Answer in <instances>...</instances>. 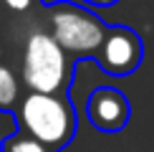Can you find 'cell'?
<instances>
[{
  "mask_svg": "<svg viewBox=\"0 0 154 152\" xmlns=\"http://www.w3.org/2000/svg\"><path fill=\"white\" fill-rule=\"evenodd\" d=\"M18 124L20 132L58 152L76 135V112L71 101L58 94L30 91L18 106Z\"/></svg>",
  "mask_w": 154,
  "mask_h": 152,
  "instance_id": "cell-1",
  "label": "cell"
},
{
  "mask_svg": "<svg viewBox=\"0 0 154 152\" xmlns=\"http://www.w3.org/2000/svg\"><path fill=\"white\" fill-rule=\"evenodd\" d=\"M23 81L30 91L41 94H58L68 81L66 51L46 30H35L25 41Z\"/></svg>",
  "mask_w": 154,
  "mask_h": 152,
  "instance_id": "cell-2",
  "label": "cell"
},
{
  "mask_svg": "<svg viewBox=\"0 0 154 152\" xmlns=\"http://www.w3.org/2000/svg\"><path fill=\"white\" fill-rule=\"evenodd\" d=\"M106 25L101 18L73 3H58L51 8V36L56 43L76 56H96L106 38Z\"/></svg>",
  "mask_w": 154,
  "mask_h": 152,
  "instance_id": "cell-3",
  "label": "cell"
},
{
  "mask_svg": "<svg viewBox=\"0 0 154 152\" xmlns=\"http://www.w3.org/2000/svg\"><path fill=\"white\" fill-rule=\"evenodd\" d=\"M142 38L137 30L126 25H111L106 30V38L99 48V63L106 74L111 76H126L134 74L142 63Z\"/></svg>",
  "mask_w": 154,
  "mask_h": 152,
  "instance_id": "cell-4",
  "label": "cell"
},
{
  "mask_svg": "<svg viewBox=\"0 0 154 152\" xmlns=\"http://www.w3.org/2000/svg\"><path fill=\"white\" fill-rule=\"evenodd\" d=\"M86 114L99 132H121L131 117V104L119 89L99 86L86 101Z\"/></svg>",
  "mask_w": 154,
  "mask_h": 152,
  "instance_id": "cell-5",
  "label": "cell"
},
{
  "mask_svg": "<svg viewBox=\"0 0 154 152\" xmlns=\"http://www.w3.org/2000/svg\"><path fill=\"white\" fill-rule=\"evenodd\" d=\"M18 91H20V86H18L15 74H13L8 66H3V63H0V112L15 109Z\"/></svg>",
  "mask_w": 154,
  "mask_h": 152,
  "instance_id": "cell-6",
  "label": "cell"
},
{
  "mask_svg": "<svg viewBox=\"0 0 154 152\" xmlns=\"http://www.w3.org/2000/svg\"><path fill=\"white\" fill-rule=\"evenodd\" d=\"M0 152H56V150L46 147L43 142H38L35 137L25 135V132H15V135H10V137L3 139Z\"/></svg>",
  "mask_w": 154,
  "mask_h": 152,
  "instance_id": "cell-7",
  "label": "cell"
},
{
  "mask_svg": "<svg viewBox=\"0 0 154 152\" xmlns=\"http://www.w3.org/2000/svg\"><path fill=\"white\" fill-rule=\"evenodd\" d=\"M5 5H8L10 10H28V5H30V0H5Z\"/></svg>",
  "mask_w": 154,
  "mask_h": 152,
  "instance_id": "cell-8",
  "label": "cell"
},
{
  "mask_svg": "<svg viewBox=\"0 0 154 152\" xmlns=\"http://www.w3.org/2000/svg\"><path fill=\"white\" fill-rule=\"evenodd\" d=\"M83 3H88V5H96V8H109V5H114L116 0H83Z\"/></svg>",
  "mask_w": 154,
  "mask_h": 152,
  "instance_id": "cell-9",
  "label": "cell"
}]
</instances>
